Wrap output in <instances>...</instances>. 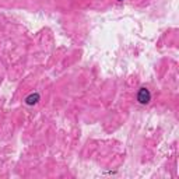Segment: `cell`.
I'll return each instance as SVG.
<instances>
[{"mask_svg":"<svg viewBox=\"0 0 179 179\" xmlns=\"http://www.w3.org/2000/svg\"><path fill=\"white\" fill-rule=\"evenodd\" d=\"M137 99L140 104H148L150 99H151V94L147 88H140V91L137 94Z\"/></svg>","mask_w":179,"mask_h":179,"instance_id":"cell-1","label":"cell"},{"mask_svg":"<svg viewBox=\"0 0 179 179\" xmlns=\"http://www.w3.org/2000/svg\"><path fill=\"white\" fill-rule=\"evenodd\" d=\"M39 101V95L35 92V94H31L29 97H27V99H25V102L28 104V105H34V104H37Z\"/></svg>","mask_w":179,"mask_h":179,"instance_id":"cell-2","label":"cell"},{"mask_svg":"<svg viewBox=\"0 0 179 179\" xmlns=\"http://www.w3.org/2000/svg\"><path fill=\"white\" fill-rule=\"evenodd\" d=\"M119 1H122V0H119Z\"/></svg>","mask_w":179,"mask_h":179,"instance_id":"cell-3","label":"cell"}]
</instances>
